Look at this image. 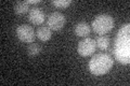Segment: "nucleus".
I'll list each match as a JSON object with an SVG mask.
<instances>
[{"label":"nucleus","instance_id":"nucleus-1","mask_svg":"<svg viewBox=\"0 0 130 86\" xmlns=\"http://www.w3.org/2000/svg\"><path fill=\"white\" fill-rule=\"evenodd\" d=\"M114 56L123 65L130 63V25L125 24L120 28L114 41Z\"/></svg>","mask_w":130,"mask_h":86},{"label":"nucleus","instance_id":"nucleus-2","mask_svg":"<svg viewBox=\"0 0 130 86\" xmlns=\"http://www.w3.org/2000/svg\"><path fill=\"white\" fill-rule=\"evenodd\" d=\"M114 60L108 54L100 53L94 55L89 61V70L94 75H103L111 70Z\"/></svg>","mask_w":130,"mask_h":86},{"label":"nucleus","instance_id":"nucleus-3","mask_svg":"<svg viewBox=\"0 0 130 86\" xmlns=\"http://www.w3.org/2000/svg\"><path fill=\"white\" fill-rule=\"evenodd\" d=\"M114 27V18L108 14H100L92 22V29L98 35H105Z\"/></svg>","mask_w":130,"mask_h":86},{"label":"nucleus","instance_id":"nucleus-4","mask_svg":"<svg viewBox=\"0 0 130 86\" xmlns=\"http://www.w3.org/2000/svg\"><path fill=\"white\" fill-rule=\"evenodd\" d=\"M96 43L95 40L92 38H85L78 43V47H77V52L78 54L83 57H87L92 55L95 52Z\"/></svg>","mask_w":130,"mask_h":86},{"label":"nucleus","instance_id":"nucleus-5","mask_svg":"<svg viewBox=\"0 0 130 86\" xmlns=\"http://www.w3.org/2000/svg\"><path fill=\"white\" fill-rule=\"evenodd\" d=\"M16 36L24 43H32L35 40V30L29 25H20L16 28Z\"/></svg>","mask_w":130,"mask_h":86},{"label":"nucleus","instance_id":"nucleus-6","mask_svg":"<svg viewBox=\"0 0 130 86\" xmlns=\"http://www.w3.org/2000/svg\"><path fill=\"white\" fill-rule=\"evenodd\" d=\"M65 23H66V18L61 12H53L48 17V27L51 30L56 31L62 29Z\"/></svg>","mask_w":130,"mask_h":86},{"label":"nucleus","instance_id":"nucleus-7","mask_svg":"<svg viewBox=\"0 0 130 86\" xmlns=\"http://www.w3.org/2000/svg\"><path fill=\"white\" fill-rule=\"evenodd\" d=\"M46 18V14L44 12L39 9V8H32L29 11V15H28V19L32 25H40L44 22Z\"/></svg>","mask_w":130,"mask_h":86},{"label":"nucleus","instance_id":"nucleus-8","mask_svg":"<svg viewBox=\"0 0 130 86\" xmlns=\"http://www.w3.org/2000/svg\"><path fill=\"white\" fill-rule=\"evenodd\" d=\"M91 27L86 22H80L75 27V34L78 37H83V38H87V36L90 34Z\"/></svg>","mask_w":130,"mask_h":86},{"label":"nucleus","instance_id":"nucleus-9","mask_svg":"<svg viewBox=\"0 0 130 86\" xmlns=\"http://www.w3.org/2000/svg\"><path fill=\"white\" fill-rule=\"evenodd\" d=\"M36 36L38 37L39 40L41 41H48L51 39V36H52V32H51V29L49 27H39L37 31H36Z\"/></svg>","mask_w":130,"mask_h":86},{"label":"nucleus","instance_id":"nucleus-10","mask_svg":"<svg viewBox=\"0 0 130 86\" xmlns=\"http://www.w3.org/2000/svg\"><path fill=\"white\" fill-rule=\"evenodd\" d=\"M28 10H29V5H28L26 1H19V2H16L15 6H14L15 13L19 14V15L25 14Z\"/></svg>","mask_w":130,"mask_h":86},{"label":"nucleus","instance_id":"nucleus-11","mask_svg":"<svg viewBox=\"0 0 130 86\" xmlns=\"http://www.w3.org/2000/svg\"><path fill=\"white\" fill-rule=\"evenodd\" d=\"M95 43H96V47H99L100 50H102V51H105V50H107L109 46V39L106 36H100L99 38L95 40Z\"/></svg>","mask_w":130,"mask_h":86},{"label":"nucleus","instance_id":"nucleus-12","mask_svg":"<svg viewBox=\"0 0 130 86\" xmlns=\"http://www.w3.org/2000/svg\"><path fill=\"white\" fill-rule=\"evenodd\" d=\"M41 52V46L37 43H30L27 46V53L29 56H37Z\"/></svg>","mask_w":130,"mask_h":86},{"label":"nucleus","instance_id":"nucleus-13","mask_svg":"<svg viewBox=\"0 0 130 86\" xmlns=\"http://www.w3.org/2000/svg\"><path fill=\"white\" fill-rule=\"evenodd\" d=\"M52 5L56 8H60V9H66L67 7L72 5V0H53Z\"/></svg>","mask_w":130,"mask_h":86},{"label":"nucleus","instance_id":"nucleus-14","mask_svg":"<svg viewBox=\"0 0 130 86\" xmlns=\"http://www.w3.org/2000/svg\"><path fill=\"white\" fill-rule=\"evenodd\" d=\"M28 5H36V3H39L40 0H28V1H26Z\"/></svg>","mask_w":130,"mask_h":86}]
</instances>
